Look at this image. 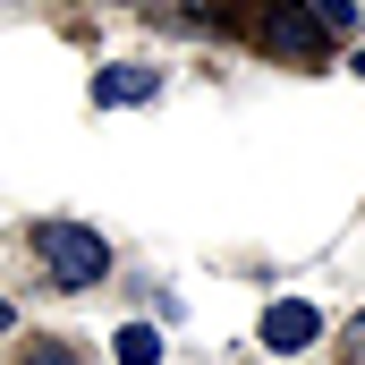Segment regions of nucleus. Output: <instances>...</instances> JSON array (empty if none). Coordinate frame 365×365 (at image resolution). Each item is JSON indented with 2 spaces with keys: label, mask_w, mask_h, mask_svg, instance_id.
Listing matches in <instances>:
<instances>
[{
  "label": "nucleus",
  "mask_w": 365,
  "mask_h": 365,
  "mask_svg": "<svg viewBox=\"0 0 365 365\" xmlns=\"http://www.w3.org/2000/svg\"><path fill=\"white\" fill-rule=\"evenodd\" d=\"M34 255L51 264L60 289H93V280L110 272V247H102L93 230H77V221H43V230H34Z\"/></svg>",
  "instance_id": "obj_2"
},
{
  "label": "nucleus",
  "mask_w": 365,
  "mask_h": 365,
  "mask_svg": "<svg viewBox=\"0 0 365 365\" xmlns=\"http://www.w3.org/2000/svg\"><path fill=\"white\" fill-rule=\"evenodd\" d=\"M110 357H119V365H153V357H162V331H153V323H128V331L110 340Z\"/></svg>",
  "instance_id": "obj_6"
},
{
  "label": "nucleus",
  "mask_w": 365,
  "mask_h": 365,
  "mask_svg": "<svg viewBox=\"0 0 365 365\" xmlns=\"http://www.w3.org/2000/svg\"><path fill=\"white\" fill-rule=\"evenodd\" d=\"M314 17H323V34H357V0H314Z\"/></svg>",
  "instance_id": "obj_7"
},
{
  "label": "nucleus",
  "mask_w": 365,
  "mask_h": 365,
  "mask_svg": "<svg viewBox=\"0 0 365 365\" xmlns=\"http://www.w3.org/2000/svg\"><path fill=\"white\" fill-rule=\"evenodd\" d=\"M314 331H323V314H314L306 297H280L272 314H264V349H272V357H297V349H314Z\"/></svg>",
  "instance_id": "obj_3"
},
{
  "label": "nucleus",
  "mask_w": 365,
  "mask_h": 365,
  "mask_svg": "<svg viewBox=\"0 0 365 365\" xmlns=\"http://www.w3.org/2000/svg\"><path fill=\"white\" fill-rule=\"evenodd\" d=\"M153 93V68H102L93 77V102H145Z\"/></svg>",
  "instance_id": "obj_4"
},
{
  "label": "nucleus",
  "mask_w": 365,
  "mask_h": 365,
  "mask_svg": "<svg viewBox=\"0 0 365 365\" xmlns=\"http://www.w3.org/2000/svg\"><path fill=\"white\" fill-rule=\"evenodd\" d=\"M0 331H9V297H0Z\"/></svg>",
  "instance_id": "obj_10"
},
{
  "label": "nucleus",
  "mask_w": 365,
  "mask_h": 365,
  "mask_svg": "<svg viewBox=\"0 0 365 365\" xmlns=\"http://www.w3.org/2000/svg\"><path fill=\"white\" fill-rule=\"evenodd\" d=\"M255 51H272V60H289V68H323L331 34H323L314 0H272V17L255 26Z\"/></svg>",
  "instance_id": "obj_1"
},
{
  "label": "nucleus",
  "mask_w": 365,
  "mask_h": 365,
  "mask_svg": "<svg viewBox=\"0 0 365 365\" xmlns=\"http://www.w3.org/2000/svg\"><path fill=\"white\" fill-rule=\"evenodd\" d=\"M264 17H272V0H212V26H230V34H247V43H255Z\"/></svg>",
  "instance_id": "obj_5"
},
{
  "label": "nucleus",
  "mask_w": 365,
  "mask_h": 365,
  "mask_svg": "<svg viewBox=\"0 0 365 365\" xmlns=\"http://www.w3.org/2000/svg\"><path fill=\"white\" fill-rule=\"evenodd\" d=\"M340 357L365 365V314H349V331H340Z\"/></svg>",
  "instance_id": "obj_9"
},
{
  "label": "nucleus",
  "mask_w": 365,
  "mask_h": 365,
  "mask_svg": "<svg viewBox=\"0 0 365 365\" xmlns=\"http://www.w3.org/2000/svg\"><path fill=\"white\" fill-rule=\"evenodd\" d=\"M357 68H365V60H357Z\"/></svg>",
  "instance_id": "obj_11"
},
{
  "label": "nucleus",
  "mask_w": 365,
  "mask_h": 365,
  "mask_svg": "<svg viewBox=\"0 0 365 365\" xmlns=\"http://www.w3.org/2000/svg\"><path fill=\"white\" fill-rule=\"evenodd\" d=\"M26 365H77V357H68L60 340H26Z\"/></svg>",
  "instance_id": "obj_8"
}]
</instances>
